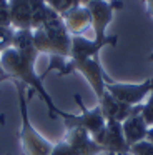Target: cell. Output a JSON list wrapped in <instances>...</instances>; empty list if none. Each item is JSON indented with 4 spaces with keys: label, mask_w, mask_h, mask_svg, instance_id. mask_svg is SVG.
I'll use <instances>...</instances> for the list:
<instances>
[{
    "label": "cell",
    "mask_w": 153,
    "mask_h": 155,
    "mask_svg": "<svg viewBox=\"0 0 153 155\" xmlns=\"http://www.w3.org/2000/svg\"><path fill=\"white\" fill-rule=\"evenodd\" d=\"M0 64H2L5 74L8 75L10 80H18L23 85H28L30 90H33L42 102L48 107L50 117H55V114L58 112V107L55 105L52 95L47 92V88L43 87V78L42 75H37L35 72V60L27 58L23 55H20L15 48H8V50L0 54Z\"/></svg>",
    "instance_id": "obj_1"
},
{
    "label": "cell",
    "mask_w": 153,
    "mask_h": 155,
    "mask_svg": "<svg viewBox=\"0 0 153 155\" xmlns=\"http://www.w3.org/2000/svg\"><path fill=\"white\" fill-rule=\"evenodd\" d=\"M33 44L38 54H48L50 57L70 58L72 48V35L67 30L62 15L53 8L48 10L45 24L33 30Z\"/></svg>",
    "instance_id": "obj_2"
},
{
    "label": "cell",
    "mask_w": 153,
    "mask_h": 155,
    "mask_svg": "<svg viewBox=\"0 0 153 155\" xmlns=\"http://www.w3.org/2000/svg\"><path fill=\"white\" fill-rule=\"evenodd\" d=\"M17 87V95H18V108H20V118H22V127L18 132V140L22 145V150L25 155H50L53 150V145L47 140L45 137L37 132V128L30 122L28 115V100L35 94L33 90L27 92L25 85L18 80H12Z\"/></svg>",
    "instance_id": "obj_3"
},
{
    "label": "cell",
    "mask_w": 153,
    "mask_h": 155,
    "mask_svg": "<svg viewBox=\"0 0 153 155\" xmlns=\"http://www.w3.org/2000/svg\"><path fill=\"white\" fill-rule=\"evenodd\" d=\"M73 98H75V102L78 104L82 114L80 115L68 114V112H63L58 108L55 117L62 118L65 127H67V130H68V128H83V130H86L92 137H95L96 134H100V132L103 130V127H105V124H106L100 107L96 105V107H93V108H86V105L83 104V100H82V95H78V94L73 95Z\"/></svg>",
    "instance_id": "obj_4"
},
{
    "label": "cell",
    "mask_w": 153,
    "mask_h": 155,
    "mask_svg": "<svg viewBox=\"0 0 153 155\" xmlns=\"http://www.w3.org/2000/svg\"><path fill=\"white\" fill-rule=\"evenodd\" d=\"M73 72H80L83 77L86 78V82L90 84L92 90L95 92L96 98H102L105 95V84L110 82L112 78L106 75L105 68L100 64V58H83V60H73V58H68L65 62V67L60 72V77L62 75H70Z\"/></svg>",
    "instance_id": "obj_5"
},
{
    "label": "cell",
    "mask_w": 153,
    "mask_h": 155,
    "mask_svg": "<svg viewBox=\"0 0 153 155\" xmlns=\"http://www.w3.org/2000/svg\"><path fill=\"white\" fill-rule=\"evenodd\" d=\"M153 85V78H146L142 84H120V82H106L105 90L110 95L116 98V100L123 102V104L135 107V105H142L143 98L150 95Z\"/></svg>",
    "instance_id": "obj_6"
},
{
    "label": "cell",
    "mask_w": 153,
    "mask_h": 155,
    "mask_svg": "<svg viewBox=\"0 0 153 155\" xmlns=\"http://www.w3.org/2000/svg\"><path fill=\"white\" fill-rule=\"evenodd\" d=\"M92 15V27L95 32V40H105L108 38L106 35V27L110 25L113 18L115 10L123 7L122 2H108V0H92L85 5Z\"/></svg>",
    "instance_id": "obj_7"
},
{
    "label": "cell",
    "mask_w": 153,
    "mask_h": 155,
    "mask_svg": "<svg viewBox=\"0 0 153 155\" xmlns=\"http://www.w3.org/2000/svg\"><path fill=\"white\" fill-rule=\"evenodd\" d=\"M103 152L108 155H126L130 153V145L126 143L123 128L120 122H106L103 130L92 137Z\"/></svg>",
    "instance_id": "obj_8"
},
{
    "label": "cell",
    "mask_w": 153,
    "mask_h": 155,
    "mask_svg": "<svg viewBox=\"0 0 153 155\" xmlns=\"http://www.w3.org/2000/svg\"><path fill=\"white\" fill-rule=\"evenodd\" d=\"M118 37L108 35L105 40H88L82 35L72 37V48H70V58L73 60H83V58H98V54L105 45H116Z\"/></svg>",
    "instance_id": "obj_9"
},
{
    "label": "cell",
    "mask_w": 153,
    "mask_h": 155,
    "mask_svg": "<svg viewBox=\"0 0 153 155\" xmlns=\"http://www.w3.org/2000/svg\"><path fill=\"white\" fill-rule=\"evenodd\" d=\"M63 140L72 147L75 155H100L105 153L103 148L92 138V135L83 128H68Z\"/></svg>",
    "instance_id": "obj_10"
},
{
    "label": "cell",
    "mask_w": 153,
    "mask_h": 155,
    "mask_svg": "<svg viewBox=\"0 0 153 155\" xmlns=\"http://www.w3.org/2000/svg\"><path fill=\"white\" fill-rule=\"evenodd\" d=\"M98 107H100V110H102V114H103L106 122H120L122 124L123 120H126L135 112L136 105L135 107H130V105L116 100L108 92H105V95L98 100Z\"/></svg>",
    "instance_id": "obj_11"
},
{
    "label": "cell",
    "mask_w": 153,
    "mask_h": 155,
    "mask_svg": "<svg viewBox=\"0 0 153 155\" xmlns=\"http://www.w3.org/2000/svg\"><path fill=\"white\" fill-rule=\"evenodd\" d=\"M122 128H123L125 140L130 147L138 143V142H142V140H145L146 132H148V125H146L145 118L142 117V105H136L135 112L126 120L122 122Z\"/></svg>",
    "instance_id": "obj_12"
},
{
    "label": "cell",
    "mask_w": 153,
    "mask_h": 155,
    "mask_svg": "<svg viewBox=\"0 0 153 155\" xmlns=\"http://www.w3.org/2000/svg\"><path fill=\"white\" fill-rule=\"evenodd\" d=\"M10 22L15 30H32V2L8 0Z\"/></svg>",
    "instance_id": "obj_13"
},
{
    "label": "cell",
    "mask_w": 153,
    "mask_h": 155,
    "mask_svg": "<svg viewBox=\"0 0 153 155\" xmlns=\"http://www.w3.org/2000/svg\"><path fill=\"white\" fill-rule=\"evenodd\" d=\"M63 22H65L67 30L70 32V35H82L86 28L92 25V15H90L88 8L85 5L72 8L70 12L62 15Z\"/></svg>",
    "instance_id": "obj_14"
},
{
    "label": "cell",
    "mask_w": 153,
    "mask_h": 155,
    "mask_svg": "<svg viewBox=\"0 0 153 155\" xmlns=\"http://www.w3.org/2000/svg\"><path fill=\"white\" fill-rule=\"evenodd\" d=\"M12 47L20 55L37 62L38 50L35 48V44H33V30H15V38H13Z\"/></svg>",
    "instance_id": "obj_15"
},
{
    "label": "cell",
    "mask_w": 153,
    "mask_h": 155,
    "mask_svg": "<svg viewBox=\"0 0 153 155\" xmlns=\"http://www.w3.org/2000/svg\"><path fill=\"white\" fill-rule=\"evenodd\" d=\"M30 2H32V30H37L45 24L50 7L45 0H30Z\"/></svg>",
    "instance_id": "obj_16"
},
{
    "label": "cell",
    "mask_w": 153,
    "mask_h": 155,
    "mask_svg": "<svg viewBox=\"0 0 153 155\" xmlns=\"http://www.w3.org/2000/svg\"><path fill=\"white\" fill-rule=\"evenodd\" d=\"M45 2H47V5H48L50 8H53L58 15H63V14H67V12H70L72 8L82 5L80 0H45Z\"/></svg>",
    "instance_id": "obj_17"
},
{
    "label": "cell",
    "mask_w": 153,
    "mask_h": 155,
    "mask_svg": "<svg viewBox=\"0 0 153 155\" xmlns=\"http://www.w3.org/2000/svg\"><path fill=\"white\" fill-rule=\"evenodd\" d=\"M13 38H15V28L13 27H0V54L12 48Z\"/></svg>",
    "instance_id": "obj_18"
},
{
    "label": "cell",
    "mask_w": 153,
    "mask_h": 155,
    "mask_svg": "<svg viewBox=\"0 0 153 155\" xmlns=\"http://www.w3.org/2000/svg\"><path fill=\"white\" fill-rule=\"evenodd\" d=\"M142 117L145 118L146 125L151 127L153 125V85H151V90H150L148 100L145 104H142Z\"/></svg>",
    "instance_id": "obj_19"
},
{
    "label": "cell",
    "mask_w": 153,
    "mask_h": 155,
    "mask_svg": "<svg viewBox=\"0 0 153 155\" xmlns=\"http://www.w3.org/2000/svg\"><path fill=\"white\" fill-rule=\"evenodd\" d=\"M130 153L132 155H153V143L148 140H142L130 147Z\"/></svg>",
    "instance_id": "obj_20"
},
{
    "label": "cell",
    "mask_w": 153,
    "mask_h": 155,
    "mask_svg": "<svg viewBox=\"0 0 153 155\" xmlns=\"http://www.w3.org/2000/svg\"><path fill=\"white\" fill-rule=\"evenodd\" d=\"M50 155H75V153H73L72 147H70L65 140H60L58 143L53 145V150Z\"/></svg>",
    "instance_id": "obj_21"
},
{
    "label": "cell",
    "mask_w": 153,
    "mask_h": 155,
    "mask_svg": "<svg viewBox=\"0 0 153 155\" xmlns=\"http://www.w3.org/2000/svg\"><path fill=\"white\" fill-rule=\"evenodd\" d=\"M0 27H12L8 5H0Z\"/></svg>",
    "instance_id": "obj_22"
},
{
    "label": "cell",
    "mask_w": 153,
    "mask_h": 155,
    "mask_svg": "<svg viewBox=\"0 0 153 155\" xmlns=\"http://www.w3.org/2000/svg\"><path fill=\"white\" fill-rule=\"evenodd\" d=\"M145 140H148V142H151L153 143V125L151 127H148V132H146V138Z\"/></svg>",
    "instance_id": "obj_23"
},
{
    "label": "cell",
    "mask_w": 153,
    "mask_h": 155,
    "mask_svg": "<svg viewBox=\"0 0 153 155\" xmlns=\"http://www.w3.org/2000/svg\"><path fill=\"white\" fill-rule=\"evenodd\" d=\"M0 78H2V80H10L8 75H7V74H5V70H3L2 64H0Z\"/></svg>",
    "instance_id": "obj_24"
},
{
    "label": "cell",
    "mask_w": 153,
    "mask_h": 155,
    "mask_svg": "<svg viewBox=\"0 0 153 155\" xmlns=\"http://www.w3.org/2000/svg\"><path fill=\"white\" fill-rule=\"evenodd\" d=\"M146 2V7H148V12H150V15L153 17V0H145Z\"/></svg>",
    "instance_id": "obj_25"
},
{
    "label": "cell",
    "mask_w": 153,
    "mask_h": 155,
    "mask_svg": "<svg viewBox=\"0 0 153 155\" xmlns=\"http://www.w3.org/2000/svg\"><path fill=\"white\" fill-rule=\"evenodd\" d=\"M2 78H0V84H2ZM3 122H5V120H3V115H0V125H3Z\"/></svg>",
    "instance_id": "obj_26"
},
{
    "label": "cell",
    "mask_w": 153,
    "mask_h": 155,
    "mask_svg": "<svg viewBox=\"0 0 153 155\" xmlns=\"http://www.w3.org/2000/svg\"><path fill=\"white\" fill-rule=\"evenodd\" d=\"M88 2H92V0H80V4H82V5H86Z\"/></svg>",
    "instance_id": "obj_27"
},
{
    "label": "cell",
    "mask_w": 153,
    "mask_h": 155,
    "mask_svg": "<svg viewBox=\"0 0 153 155\" xmlns=\"http://www.w3.org/2000/svg\"><path fill=\"white\" fill-rule=\"evenodd\" d=\"M0 5H8V0H0Z\"/></svg>",
    "instance_id": "obj_28"
},
{
    "label": "cell",
    "mask_w": 153,
    "mask_h": 155,
    "mask_svg": "<svg viewBox=\"0 0 153 155\" xmlns=\"http://www.w3.org/2000/svg\"><path fill=\"white\" fill-rule=\"evenodd\" d=\"M148 58H150V60H153V54H151V55H150V57H148Z\"/></svg>",
    "instance_id": "obj_29"
}]
</instances>
